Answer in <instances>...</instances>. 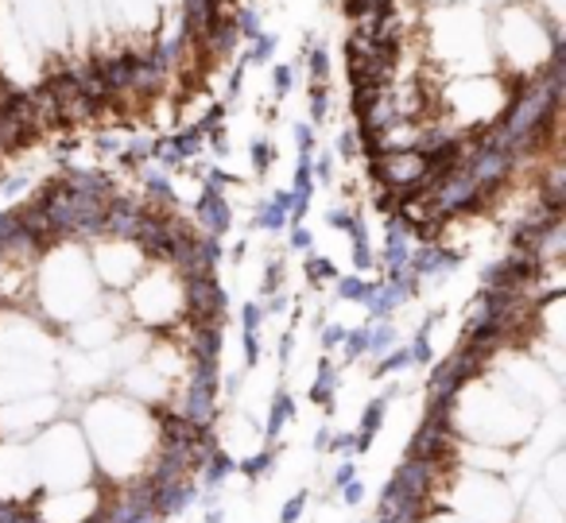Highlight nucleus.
Instances as JSON below:
<instances>
[{
    "instance_id": "412c9836",
    "label": "nucleus",
    "mask_w": 566,
    "mask_h": 523,
    "mask_svg": "<svg viewBox=\"0 0 566 523\" xmlns=\"http://www.w3.org/2000/svg\"><path fill=\"white\" fill-rule=\"evenodd\" d=\"M295 419V399H292V391H283V388H275V396H272V404H268V422H264V442L268 446H275L280 442V435H283V427Z\"/></svg>"
},
{
    "instance_id": "052dcab7",
    "label": "nucleus",
    "mask_w": 566,
    "mask_h": 523,
    "mask_svg": "<svg viewBox=\"0 0 566 523\" xmlns=\"http://www.w3.org/2000/svg\"><path fill=\"white\" fill-rule=\"evenodd\" d=\"M120 148H125V140H117V136H97V156H117Z\"/></svg>"
},
{
    "instance_id": "4c0bfd02",
    "label": "nucleus",
    "mask_w": 566,
    "mask_h": 523,
    "mask_svg": "<svg viewBox=\"0 0 566 523\" xmlns=\"http://www.w3.org/2000/svg\"><path fill=\"white\" fill-rule=\"evenodd\" d=\"M233 28H237V35H241V40H249V43H252L260 32H264V20H260V12H256V9H237Z\"/></svg>"
},
{
    "instance_id": "4d7b16f0",
    "label": "nucleus",
    "mask_w": 566,
    "mask_h": 523,
    "mask_svg": "<svg viewBox=\"0 0 566 523\" xmlns=\"http://www.w3.org/2000/svg\"><path fill=\"white\" fill-rule=\"evenodd\" d=\"M416 523H465V520H458L454 512H442V508H427V512L419 515Z\"/></svg>"
},
{
    "instance_id": "6e6d98bb",
    "label": "nucleus",
    "mask_w": 566,
    "mask_h": 523,
    "mask_svg": "<svg viewBox=\"0 0 566 523\" xmlns=\"http://www.w3.org/2000/svg\"><path fill=\"white\" fill-rule=\"evenodd\" d=\"M357 481V461L354 458H342V466L334 469V489H342V484Z\"/></svg>"
},
{
    "instance_id": "cd10ccee",
    "label": "nucleus",
    "mask_w": 566,
    "mask_h": 523,
    "mask_svg": "<svg viewBox=\"0 0 566 523\" xmlns=\"http://www.w3.org/2000/svg\"><path fill=\"white\" fill-rule=\"evenodd\" d=\"M167 144H171V151L182 159V164H190V159H198V156H202V148H206V136L198 133L195 125H190V128H182V133L167 136Z\"/></svg>"
},
{
    "instance_id": "c85d7f7f",
    "label": "nucleus",
    "mask_w": 566,
    "mask_h": 523,
    "mask_svg": "<svg viewBox=\"0 0 566 523\" xmlns=\"http://www.w3.org/2000/svg\"><path fill=\"white\" fill-rule=\"evenodd\" d=\"M272 466H275V446H268V450H256L244 461H237V473L249 477V481H264L272 473Z\"/></svg>"
},
{
    "instance_id": "dca6fc26",
    "label": "nucleus",
    "mask_w": 566,
    "mask_h": 523,
    "mask_svg": "<svg viewBox=\"0 0 566 523\" xmlns=\"http://www.w3.org/2000/svg\"><path fill=\"white\" fill-rule=\"evenodd\" d=\"M411 252H416V233H411L408 226H400L396 218H388L385 249H380V257H377V268H385V275L403 272L408 260H411Z\"/></svg>"
},
{
    "instance_id": "20e7f679",
    "label": "nucleus",
    "mask_w": 566,
    "mask_h": 523,
    "mask_svg": "<svg viewBox=\"0 0 566 523\" xmlns=\"http://www.w3.org/2000/svg\"><path fill=\"white\" fill-rule=\"evenodd\" d=\"M427 508L454 512L465 523H516V492L509 489L504 477L473 473V469H439Z\"/></svg>"
},
{
    "instance_id": "37998d69",
    "label": "nucleus",
    "mask_w": 566,
    "mask_h": 523,
    "mask_svg": "<svg viewBox=\"0 0 566 523\" xmlns=\"http://www.w3.org/2000/svg\"><path fill=\"white\" fill-rule=\"evenodd\" d=\"M307 500H311V492H307V489L295 492V496L280 508V523H300V520H303V512H307Z\"/></svg>"
},
{
    "instance_id": "1a4fd4ad",
    "label": "nucleus",
    "mask_w": 566,
    "mask_h": 523,
    "mask_svg": "<svg viewBox=\"0 0 566 523\" xmlns=\"http://www.w3.org/2000/svg\"><path fill=\"white\" fill-rule=\"evenodd\" d=\"M369 179L377 182V190H388V195L400 202V198L416 195V190L427 187L431 179V164H427L423 151H380V156L369 159Z\"/></svg>"
},
{
    "instance_id": "4468645a",
    "label": "nucleus",
    "mask_w": 566,
    "mask_h": 523,
    "mask_svg": "<svg viewBox=\"0 0 566 523\" xmlns=\"http://www.w3.org/2000/svg\"><path fill=\"white\" fill-rule=\"evenodd\" d=\"M144 218V202L133 195H113L105 202V237H117V241H136Z\"/></svg>"
},
{
    "instance_id": "864d4df0",
    "label": "nucleus",
    "mask_w": 566,
    "mask_h": 523,
    "mask_svg": "<svg viewBox=\"0 0 566 523\" xmlns=\"http://www.w3.org/2000/svg\"><path fill=\"white\" fill-rule=\"evenodd\" d=\"M342 337H346V326H338V322H326L323 334H318V345H323V349H338Z\"/></svg>"
},
{
    "instance_id": "bf43d9fd",
    "label": "nucleus",
    "mask_w": 566,
    "mask_h": 523,
    "mask_svg": "<svg viewBox=\"0 0 566 523\" xmlns=\"http://www.w3.org/2000/svg\"><path fill=\"white\" fill-rule=\"evenodd\" d=\"M342 500H346L349 508H354V504H361V500H365V484H361V481H349V484H342Z\"/></svg>"
},
{
    "instance_id": "0eeeda50",
    "label": "nucleus",
    "mask_w": 566,
    "mask_h": 523,
    "mask_svg": "<svg viewBox=\"0 0 566 523\" xmlns=\"http://www.w3.org/2000/svg\"><path fill=\"white\" fill-rule=\"evenodd\" d=\"M90 264H94V275H97V283H102V291L125 295V291L140 280L151 260L144 257V249L136 241L102 237V241L90 244Z\"/></svg>"
},
{
    "instance_id": "a878e982",
    "label": "nucleus",
    "mask_w": 566,
    "mask_h": 523,
    "mask_svg": "<svg viewBox=\"0 0 566 523\" xmlns=\"http://www.w3.org/2000/svg\"><path fill=\"white\" fill-rule=\"evenodd\" d=\"M237 473V458L229 450H213L210 458H206V469H202V481H206V489H218L226 477H233Z\"/></svg>"
},
{
    "instance_id": "a18cd8bd",
    "label": "nucleus",
    "mask_w": 566,
    "mask_h": 523,
    "mask_svg": "<svg viewBox=\"0 0 566 523\" xmlns=\"http://www.w3.org/2000/svg\"><path fill=\"white\" fill-rule=\"evenodd\" d=\"M275 291H283V260H268L264 268V295H275Z\"/></svg>"
},
{
    "instance_id": "c756f323",
    "label": "nucleus",
    "mask_w": 566,
    "mask_h": 523,
    "mask_svg": "<svg viewBox=\"0 0 566 523\" xmlns=\"http://www.w3.org/2000/svg\"><path fill=\"white\" fill-rule=\"evenodd\" d=\"M144 187H148V198H151V202H156V206H171V210H175L179 195H175V187H171V175L148 171V175H144Z\"/></svg>"
},
{
    "instance_id": "a19ab883",
    "label": "nucleus",
    "mask_w": 566,
    "mask_h": 523,
    "mask_svg": "<svg viewBox=\"0 0 566 523\" xmlns=\"http://www.w3.org/2000/svg\"><path fill=\"white\" fill-rule=\"evenodd\" d=\"M260 326H264V303L249 299L241 306V334H260Z\"/></svg>"
},
{
    "instance_id": "2eb2a0df",
    "label": "nucleus",
    "mask_w": 566,
    "mask_h": 523,
    "mask_svg": "<svg viewBox=\"0 0 566 523\" xmlns=\"http://www.w3.org/2000/svg\"><path fill=\"white\" fill-rule=\"evenodd\" d=\"M462 264V252L442 249V244H419L408 260V272L416 280H439V275H450L454 268Z\"/></svg>"
},
{
    "instance_id": "c9c22d12",
    "label": "nucleus",
    "mask_w": 566,
    "mask_h": 523,
    "mask_svg": "<svg viewBox=\"0 0 566 523\" xmlns=\"http://www.w3.org/2000/svg\"><path fill=\"white\" fill-rule=\"evenodd\" d=\"M403 368H411L408 349H403V345H396V349H388L385 357L377 360V368H373V376H377V380H385V376H396V373H403Z\"/></svg>"
},
{
    "instance_id": "338daca9",
    "label": "nucleus",
    "mask_w": 566,
    "mask_h": 523,
    "mask_svg": "<svg viewBox=\"0 0 566 523\" xmlns=\"http://www.w3.org/2000/svg\"><path fill=\"white\" fill-rule=\"evenodd\" d=\"M202 523H226V512H221V508H210V512H206V520Z\"/></svg>"
},
{
    "instance_id": "473e14b6",
    "label": "nucleus",
    "mask_w": 566,
    "mask_h": 523,
    "mask_svg": "<svg viewBox=\"0 0 566 523\" xmlns=\"http://www.w3.org/2000/svg\"><path fill=\"white\" fill-rule=\"evenodd\" d=\"M311 159H315V151L311 156H300V164H295V179H292V195L295 198H307L311 202V195H315V175H311Z\"/></svg>"
},
{
    "instance_id": "9b49d317",
    "label": "nucleus",
    "mask_w": 566,
    "mask_h": 523,
    "mask_svg": "<svg viewBox=\"0 0 566 523\" xmlns=\"http://www.w3.org/2000/svg\"><path fill=\"white\" fill-rule=\"evenodd\" d=\"M35 496H40V484H35L28 442H0V500L4 504H35Z\"/></svg>"
},
{
    "instance_id": "f8f14e48",
    "label": "nucleus",
    "mask_w": 566,
    "mask_h": 523,
    "mask_svg": "<svg viewBox=\"0 0 566 523\" xmlns=\"http://www.w3.org/2000/svg\"><path fill=\"white\" fill-rule=\"evenodd\" d=\"M182 291H187V322L190 326H226L229 314V291L218 283V275H190L182 280Z\"/></svg>"
},
{
    "instance_id": "8fccbe9b",
    "label": "nucleus",
    "mask_w": 566,
    "mask_h": 523,
    "mask_svg": "<svg viewBox=\"0 0 566 523\" xmlns=\"http://www.w3.org/2000/svg\"><path fill=\"white\" fill-rule=\"evenodd\" d=\"M311 244H315V233H311L307 226H292V233H287V249H292V252H311Z\"/></svg>"
},
{
    "instance_id": "603ef678",
    "label": "nucleus",
    "mask_w": 566,
    "mask_h": 523,
    "mask_svg": "<svg viewBox=\"0 0 566 523\" xmlns=\"http://www.w3.org/2000/svg\"><path fill=\"white\" fill-rule=\"evenodd\" d=\"M206 187H213V190H221V187H241V179H237L233 171H221V167H210V171H206Z\"/></svg>"
},
{
    "instance_id": "3c124183",
    "label": "nucleus",
    "mask_w": 566,
    "mask_h": 523,
    "mask_svg": "<svg viewBox=\"0 0 566 523\" xmlns=\"http://www.w3.org/2000/svg\"><path fill=\"white\" fill-rule=\"evenodd\" d=\"M354 218H357V210H346V206H338V210L326 213V226L338 229V233H349V226H354Z\"/></svg>"
},
{
    "instance_id": "a211bd4d",
    "label": "nucleus",
    "mask_w": 566,
    "mask_h": 523,
    "mask_svg": "<svg viewBox=\"0 0 566 523\" xmlns=\"http://www.w3.org/2000/svg\"><path fill=\"white\" fill-rule=\"evenodd\" d=\"M190 500H198V481H195V477H187V481L156 484V489H151V512H156V520H171V515H179Z\"/></svg>"
},
{
    "instance_id": "6e6552de",
    "label": "nucleus",
    "mask_w": 566,
    "mask_h": 523,
    "mask_svg": "<svg viewBox=\"0 0 566 523\" xmlns=\"http://www.w3.org/2000/svg\"><path fill=\"white\" fill-rule=\"evenodd\" d=\"M55 419H63V396L59 391L0 404V442H32Z\"/></svg>"
},
{
    "instance_id": "c03bdc74",
    "label": "nucleus",
    "mask_w": 566,
    "mask_h": 523,
    "mask_svg": "<svg viewBox=\"0 0 566 523\" xmlns=\"http://www.w3.org/2000/svg\"><path fill=\"white\" fill-rule=\"evenodd\" d=\"M292 82H295V66H292V63H275V71H272V90H275V97H287Z\"/></svg>"
},
{
    "instance_id": "aec40b11",
    "label": "nucleus",
    "mask_w": 566,
    "mask_h": 523,
    "mask_svg": "<svg viewBox=\"0 0 566 523\" xmlns=\"http://www.w3.org/2000/svg\"><path fill=\"white\" fill-rule=\"evenodd\" d=\"M388 404H392L388 396H377V399H369V404H365L361 427H357V442H354V458H357V453H369L373 450V442H377L380 427H385Z\"/></svg>"
},
{
    "instance_id": "5fc2aeb1",
    "label": "nucleus",
    "mask_w": 566,
    "mask_h": 523,
    "mask_svg": "<svg viewBox=\"0 0 566 523\" xmlns=\"http://www.w3.org/2000/svg\"><path fill=\"white\" fill-rule=\"evenodd\" d=\"M244 71H249V66H244V63H237V66H233V74H229V94H226V109H229V105H237V97H241V86H244Z\"/></svg>"
},
{
    "instance_id": "e433bc0d",
    "label": "nucleus",
    "mask_w": 566,
    "mask_h": 523,
    "mask_svg": "<svg viewBox=\"0 0 566 523\" xmlns=\"http://www.w3.org/2000/svg\"><path fill=\"white\" fill-rule=\"evenodd\" d=\"M249 159H252V171H256V179H264V175L272 171V164H275V144L272 140H252L249 144Z\"/></svg>"
},
{
    "instance_id": "7ed1b4c3",
    "label": "nucleus",
    "mask_w": 566,
    "mask_h": 523,
    "mask_svg": "<svg viewBox=\"0 0 566 523\" xmlns=\"http://www.w3.org/2000/svg\"><path fill=\"white\" fill-rule=\"evenodd\" d=\"M102 283L90 264V249L78 241H55L40 252L32 268V306L51 330L74 326L86 314L102 311Z\"/></svg>"
},
{
    "instance_id": "bb28decb",
    "label": "nucleus",
    "mask_w": 566,
    "mask_h": 523,
    "mask_svg": "<svg viewBox=\"0 0 566 523\" xmlns=\"http://www.w3.org/2000/svg\"><path fill=\"white\" fill-rule=\"evenodd\" d=\"M400 334H396L392 322H369V345H365V357H385L388 349H396Z\"/></svg>"
},
{
    "instance_id": "6ab92c4d",
    "label": "nucleus",
    "mask_w": 566,
    "mask_h": 523,
    "mask_svg": "<svg viewBox=\"0 0 566 523\" xmlns=\"http://www.w3.org/2000/svg\"><path fill=\"white\" fill-rule=\"evenodd\" d=\"M287 213H292V190L280 187L268 202L256 206V218H252V229H264V233H283L287 229Z\"/></svg>"
},
{
    "instance_id": "7c9ffc66",
    "label": "nucleus",
    "mask_w": 566,
    "mask_h": 523,
    "mask_svg": "<svg viewBox=\"0 0 566 523\" xmlns=\"http://www.w3.org/2000/svg\"><path fill=\"white\" fill-rule=\"evenodd\" d=\"M303 272H307V283H311V287H318V283L338 280V268H334V260L318 257L315 249H311V252H307V260H303Z\"/></svg>"
},
{
    "instance_id": "2f4dec72",
    "label": "nucleus",
    "mask_w": 566,
    "mask_h": 523,
    "mask_svg": "<svg viewBox=\"0 0 566 523\" xmlns=\"http://www.w3.org/2000/svg\"><path fill=\"white\" fill-rule=\"evenodd\" d=\"M275 48H280V40H275L272 32H260L256 40H252V48L241 55V63H244V66H264V63H272Z\"/></svg>"
},
{
    "instance_id": "e2e57ef3",
    "label": "nucleus",
    "mask_w": 566,
    "mask_h": 523,
    "mask_svg": "<svg viewBox=\"0 0 566 523\" xmlns=\"http://www.w3.org/2000/svg\"><path fill=\"white\" fill-rule=\"evenodd\" d=\"M331 435H334L331 427H318V430H315V438H311V446H315V453H326V450H331Z\"/></svg>"
},
{
    "instance_id": "49530a36",
    "label": "nucleus",
    "mask_w": 566,
    "mask_h": 523,
    "mask_svg": "<svg viewBox=\"0 0 566 523\" xmlns=\"http://www.w3.org/2000/svg\"><path fill=\"white\" fill-rule=\"evenodd\" d=\"M354 442H357V430H334L331 435V450L326 453H342V458H354Z\"/></svg>"
},
{
    "instance_id": "de8ad7c7",
    "label": "nucleus",
    "mask_w": 566,
    "mask_h": 523,
    "mask_svg": "<svg viewBox=\"0 0 566 523\" xmlns=\"http://www.w3.org/2000/svg\"><path fill=\"white\" fill-rule=\"evenodd\" d=\"M292 136H295V148H300V156H311V151H315V128H311L307 121H300V125L292 128Z\"/></svg>"
},
{
    "instance_id": "ddd939ff",
    "label": "nucleus",
    "mask_w": 566,
    "mask_h": 523,
    "mask_svg": "<svg viewBox=\"0 0 566 523\" xmlns=\"http://www.w3.org/2000/svg\"><path fill=\"white\" fill-rule=\"evenodd\" d=\"M113 391H120V396L136 399V404L151 407V411H159V407L171 404L175 396V384L167 380L164 373H156V368L148 365V360H136V365L120 368L117 380H113Z\"/></svg>"
},
{
    "instance_id": "5701e85b",
    "label": "nucleus",
    "mask_w": 566,
    "mask_h": 523,
    "mask_svg": "<svg viewBox=\"0 0 566 523\" xmlns=\"http://www.w3.org/2000/svg\"><path fill=\"white\" fill-rule=\"evenodd\" d=\"M338 384H342V376H338V368L331 365V360H318V376H315V384H311V404L315 407H323V411H334V396H338Z\"/></svg>"
},
{
    "instance_id": "58836bf2",
    "label": "nucleus",
    "mask_w": 566,
    "mask_h": 523,
    "mask_svg": "<svg viewBox=\"0 0 566 523\" xmlns=\"http://www.w3.org/2000/svg\"><path fill=\"white\" fill-rule=\"evenodd\" d=\"M307 71H311V79H315L318 86H326V79H331V51H326V48H307Z\"/></svg>"
},
{
    "instance_id": "9d476101",
    "label": "nucleus",
    "mask_w": 566,
    "mask_h": 523,
    "mask_svg": "<svg viewBox=\"0 0 566 523\" xmlns=\"http://www.w3.org/2000/svg\"><path fill=\"white\" fill-rule=\"evenodd\" d=\"M102 500H105V481H94V484H86V489L40 492L32 512L40 523H94Z\"/></svg>"
},
{
    "instance_id": "774afa93",
    "label": "nucleus",
    "mask_w": 566,
    "mask_h": 523,
    "mask_svg": "<svg viewBox=\"0 0 566 523\" xmlns=\"http://www.w3.org/2000/svg\"><path fill=\"white\" fill-rule=\"evenodd\" d=\"M244 249H249V244H233V257H229V260H233V264H241V260H244Z\"/></svg>"
},
{
    "instance_id": "423d86ee",
    "label": "nucleus",
    "mask_w": 566,
    "mask_h": 523,
    "mask_svg": "<svg viewBox=\"0 0 566 523\" xmlns=\"http://www.w3.org/2000/svg\"><path fill=\"white\" fill-rule=\"evenodd\" d=\"M125 306H128V322H136L140 330L156 334H175V330L187 322V291L175 268L167 264H148L144 275L125 291Z\"/></svg>"
},
{
    "instance_id": "b1692460",
    "label": "nucleus",
    "mask_w": 566,
    "mask_h": 523,
    "mask_svg": "<svg viewBox=\"0 0 566 523\" xmlns=\"http://www.w3.org/2000/svg\"><path fill=\"white\" fill-rule=\"evenodd\" d=\"M442 322V311H431L423 322H419V330H416V337H411V345H403L408 349V360L411 365H419V368H427V365H434V349H431V330Z\"/></svg>"
},
{
    "instance_id": "393cba45",
    "label": "nucleus",
    "mask_w": 566,
    "mask_h": 523,
    "mask_svg": "<svg viewBox=\"0 0 566 523\" xmlns=\"http://www.w3.org/2000/svg\"><path fill=\"white\" fill-rule=\"evenodd\" d=\"M380 280H365V275H338L334 280V291H338L342 303H369V295L377 291Z\"/></svg>"
},
{
    "instance_id": "13d9d810",
    "label": "nucleus",
    "mask_w": 566,
    "mask_h": 523,
    "mask_svg": "<svg viewBox=\"0 0 566 523\" xmlns=\"http://www.w3.org/2000/svg\"><path fill=\"white\" fill-rule=\"evenodd\" d=\"M206 136H210V148L218 151V156H229V136H226V128H221V125H213Z\"/></svg>"
},
{
    "instance_id": "f03ea898",
    "label": "nucleus",
    "mask_w": 566,
    "mask_h": 523,
    "mask_svg": "<svg viewBox=\"0 0 566 523\" xmlns=\"http://www.w3.org/2000/svg\"><path fill=\"white\" fill-rule=\"evenodd\" d=\"M447 427L450 438L478 446H501V450H520L532 438L539 411L527 407L524 399L509 396L501 384L489 376L465 380L454 396L442 404V411H427Z\"/></svg>"
},
{
    "instance_id": "0e129e2a",
    "label": "nucleus",
    "mask_w": 566,
    "mask_h": 523,
    "mask_svg": "<svg viewBox=\"0 0 566 523\" xmlns=\"http://www.w3.org/2000/svg\"><path fill=\"white\" fill-rule=\"evenodd\" d=\"M292 353H295V334H283L280 337V365H287V360H292Z\"/></svg>"
},
{
    "instance_id": "39448f33",
    "label": "nucleus",
    "mask_w": 566,
    "mask_h": 523,
    "mask_svg": "<svg viewBox=\"0 0 566 523\" xmlns=\"http://www.w3.org/2000/svg\"><path fill=\"white\" fill-rule=\"evenodd\" d=\"M28 453H32L40 492L86 489V484L97 481L94 453H90L78 419H55L51 427H43L40 435L28 442Z\"/></svg>"
},
{
    "instance_id": "4be33fe9",
    "label": "nucleus",
    "mask_w": 566,
    "mask_h": 523,
    "mask_svg": "<svg viewBox=\"0 0 566 523\" xmlns=\"http://www.w3.org/2000/svg\"><path fill=\"white\" fill-rule=\"evenodd\" d=\"M535 484H539L543 492H551L555 500H566V453L563 450L547 453V458L539 461V469H535Z\"/></svg>"
},
{
    "instance_id": "79ce46f5",
    "label": "nucleus",
    "mask_w": 566,
    "mask_h": 523,
    "mask_svg": "<svg viewBox=\"0 0 566 523\" xmlns=\"http://www.w3.org/2000/svg\"><path fill=\"white\" fill-rule=\"evenodd\" d=\"M334 148H338V159H346V164L361 159V140H357V128H342Z\"/></svg>"
},
{
    "instance_id": "72a5a7b5",
    "label": "nucleus",
    "mask_w": 566,
    "mask_h": 523,
    "mask_svg": "<svg viewBox=\"0 0 566 523\" xmlns=\"http://www.w3.org/2000/svg\"><path fill=\"white\" fill-rule=\"evenodd\" d=\"M311 128H323L326 125V113H331V86H318V82H311Z\"/></svg>"
},
{
    "instance_id": "f3484780",
    "label": "nucleus",
    "mask_w": 566,
    "mask_h": 523,
    "mask_svg": "<svg viewBox=\"0 0 566 523\" xmlns=\"http://www.w3.org/2000/svg\"><path fill=\"white\" fill-rule=\"evenodd\" d=\"M195 221H202L206 233L226 237L233 229V206L226 202V190L202 187V195L195 198Z\"/></svg>"
},
{
    "instance_id": "ea45409f",
    "label": "nucleus",
    "mask_w": 566,
    "mask_h": 523,
    "mask_svg": "<svg viewBox=\"0 0 566 523\" xmlns=\"http://www.w3.org/2000/svg\"><path fill=\"white\" fill-rule=\"evenodd\" d=\"M151 159V140H128L120 148V164L125 167H144Z\"/></svg>"
},
{
    "instance_id": "09e8293b",
    "label": "nucleus",
    "mask_w": 566,
    "mask_h": 523,
    "mask_svg": "<svg viewBox=\"0 0 566 523\" xmlns=\"http://www.w3.org/2000/svg\"><path fill=\"white\" fill-rule=\"evenodd\" d=\"M311 175H315V187H318V182H323V187H331V182H334V156L311 159Z\"/></svg>"
},
{
    "instance_id": "f257e3e1",
    "label": "nucleus",
    "mask_w": 566,
    "mask_h": 523,
    "mask_svg": "<svg viewBox=\"0 0 566 523\" xmlns=\"http://www.w3.org/2000/svg\"><path fill=\"white\" fill-rule=\"evenodd\" d=\"M78 427L94 453L97 481H105L109 489L140 481L159 450V415L113 388L82 404Z\"/></svg>"
},
{
    "instance_id": "680f3d73",
    "label": "nucleus",
    "mask_w": 566,
    "mask_h": 523,
    "mask_svg": "<svg viewBox=\"0 0 566 523\" xmlns=\"http://www.w3.org/2000/svg\"><path fill=\"white\" fill-rule=\"evenodd\" d=\"M292 303L287 299V291H275V295H268V303H264V314H283V306Z\"/></svg>"
},
{
    "instance_id": "69168bd1",
    "label": "nucleus",
    "mask_w": 566,
    "mask_h": 523,
    "mask_svg": "<svg viewBox=\"0 0 566 523\" xmlns=\"http://www.w3.org/2000/svg\"><path fill=\"white\" fill-rule=\"evenodd\" d=\"M241 380H244L241 373H229V376H221V388H226L229 396H237V391H241Z\"/></svg>"
},
{
    "instance_id": "f704fd0d",
    "label": "nucleus",
    "mask_w": 566,
    "mask_h": 523,
    "mask_svg": "<svg viewBox=\"0 0 566 523\" xmlns=\"http://www.w3.org/2000/svg\"><path fill=\"white\" fill-rule=\"evenodd\" d=\"M365 345H369V326H357V330H346V337H342V357H346V365H354V360L365 357Z\"/></svg>"
}]
</instances>
